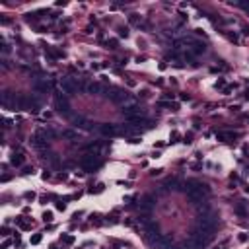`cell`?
Returning <instances> with one entry per match:
<instances>
[{"instance_id": "f1b7e54d", "label": "cell", "mask_w": 249, "mask_h": 249, "mask_svg": "<svg viewBox=\"0 0 249 249\" xmlns=\"http://www.w3.org/2000/svg\"><path fill=\"white\" fill-rule=\"evenodd\" d=\"M183 142H185V144H191V142H193V134H187Z\"/></svg>"}, {"instance_id": "9a60e30c", "label": "cell", "mask_w": 249, "mask_h": 249, "mask_svg": "<svg viewBox=\"0 0 249 249\" xmlns=\"http://www.w3.org/2000/svg\"><path fill=\"white\" fill-rule=\"evenodd\" d=\"M105 45H107V49H113V51H115V49L119 47V41L111 37V39H107V41H105Z\"/></svg>"}, {"instance_id": "484cf974", "label": "cell", "mask_w": 249, "mask_h": 249, "mask_svg": "<svg viewBox=\"0 0 249 249\" xmlns=\"http://www.w3.org/2000/svg\"><path fill=\"white\" fill-rule=\"evenodd\" d=\"M64 201H66V199H64ZM64 201H58V203H56V210H64V208H66Z\"/></svg>"}, {"instance_id": "1f68e13d", "label": "cell", "mask_w": 249, "mask_h": 249, "mask_svg": "<svg viewBox=\"0 0 249 249\" xmlns=\"http://www.w3.org/2000/svg\"><path fill=\"white\" fill-rule=\"evenodd\" d=\"M22 173H23V175H29V173H33V169H31V167H25Z\"/></svg>"}, {"instance_id": "44dd1931", "label": "cell", "mask_w": 249, "mask_h": 249, "mask_svg": "<svg viewBox=\"0 0 249 249\" xmlns=\"http://www.w3.org/2000/svg\"><path fill=\"white\" fill-rule=\"evenodd\" d=\"M181 138V134L177 132V130H171V134H169V142H177Z\"/></svg>"}, {"instance_id": "8d00e7d4", "label": "cell", "mask_w": 249, "mask_h": 249, "mask_svg": "<svg viewBox=\"0 0 249 249\" xmlns=\"http://www.w3.org/2000/svg\"><path fill=\"white\" fill-rule=\"evenodd\" d=\"M245 191H247V193H249V187H245Z\"/></svg>"}, {"instance_id": "74e56055", "label": "cell", "mask_w": 249, "mask_h": 249, "mask_svg": "<svg viewBox=\"0 0 249 249\" xmlns=\"http://www.w3.org/2000/svg\"><path fill=\"white\" fill-rule=\"evenodd\" d=\"M51 249H56V247H54V245H53V247H51Z\"/></svg>"}, {"instance_id": "d6a6232c", "label": "cell", "mask_w": 249, "mask_h": 249, "mask_svg": "<svg viewBox=\"0 0 249 249\" xmlns=\"http://www.w3.org/2000/svg\"><path fill=\"white\" fill-rule=\"evenodd\" d=\"M10 243H12V241H8V239H6V241L2 243V249H8V247H10Z\"/></svg>"}, {"instance_id": "e0dca14e", "label": "cell", "mask_w": 249, "mask_h": 249, "mask_svg": "<svg viewBox=\"0 0 249 249\" xmlns=\"http://www.w3.org/2000/svg\"><path fill=\"white\" fill-rule=\"evenodd\" d=\"M214 88H216V90H224V88H226V80H224V78H218Z\"/></svg>"}, {"instance_id": "9c48e42d", "label": "cell", "mask_w": 249, "mask_h": 249, "mask_svg": "<svg viewBox=\"0 0 249 249\" xmlns=\"http://www.w3.org/2000/svg\"><path fill=\"white\" fill-rule=\"evenodd\" d=\"M23 160H25V158H23L22 152H14V154L10 156V163L14 165V167H20V165L23 163Z\"/></svg>"}, {"instance_id": "d6986e66", "label": "cell", "mask_w": 249, "mask_h": 249, "mask_svg": "<svg viewBox=\"0 0 249 249\" xmlns=\"http://www.w3.org/2000/svg\"><path fill=\"white\" fill-rule=\"evenodd\" d=\"M129 35H130L129 27H123V25H121V27H119V37H125V39H127Z\"/></svg>"}, {"instance_id": "6da1fadb", "label": "cell", "mask_w": 249, "mask_h": 249, "mask_svg": "<svg viewBox=\"0 0 249 249\" xmlns=\"http://www.w3.org/2000/svg\"><path fill=\"white\" fill-rule=\"evenodd\" d=\"M179 41H181L183 45H187V53L191 54L193 58L199 56V54L206 53V45L203 43V41H199V39H191V37L187 39V37H185V39H179Z\"/></svg>"}, {"instance_id": "f546056e", "label": "cell", "mask_w": 249, "mask_h": 249, "mask_svg": "<svg viewBox=\"0 0 249 249\" xmlns=\"http://www.w3.org/2000/svg\"><path fill=\"white\" fill-rule=\"evenodd\" d=\"M140 98H150V92H148V90H142V92H140Z\"/></svg>"}, {"instance_id": "3957f363", "label": "cell", "mask_w": 249, "mask_h": 249, "mask_svg": "<svg viewBox=\"0 0 249 249\" xmlns=\"http://www.w3.org/2000/svg\"><path fill=\"white\" fill-rule=\"evenodd\" d=\"M99 165H101V162H99L98 154H88V156H84V160H82V167H84L86 171H94V169H98Z\"/></svg>"}, {"instance_id": "836d02e7", "label": "cell", "mask_w": 249, "mask_h": 249, "mask_svg": "<svg viewBox=\"0 0 249 249\" xmlns=\"http://www.w3.org/2000/svg\"><path fill=\"white\" fill-rule=\"evenodd\" d=\"M162 171H163V169H154V171H150V175H160Z\"/></svg>"}, {"instance_id": "2e32d148", "label": "cell", "mask_w": 249, "mask_h": 249, "mask_svg": "<svg viewBox=\"0 0 249 249\" xmlns=\"http://www.w3.org/2000/svg\"><path fill=\"white\" fill-rule=\"evenodd\" d=\"M158 105H160V107H167V109H177V103H171V101H160V103H158Z\"/></svg>"}, {"instance_id": "8fae6325", "label": "cell", "mask_w": 249, "mask_h": 249, "mask_svg": "<svg viewBox=\"0 0 249 249\" xmlns=\"http://www.w3.org/2000/svg\"><path fill=\"white\" fill-rule=\"evenodd\" d=\"M88 92H92V94H101V92H103V86L98 84V82H92V84H88Z\"/></svg>"}, {"instance_id": "ffe728a7", "label": "cell", "mask_w": 249, "mask_h": 249, "mask_svg": "<svg viewBox=\"0 0 249 249\" xmlns=\"http://www.w3.org/2000/svg\"><path fill=\"white\" fill-rule=\"evenodd\" d=\"M129 20H130V23H138V27H140V16L138 14H130Z\"/></svg>"}, {"instance_id": "7a4b0ae2", "label": "cell", "mask_w": 249, "mask_h": 249, "mask_svg": "<svg viewBox=\"0 0 249 249\" xmlns=\"http://www.w3.org/2000/svg\"><path fill=\"white\" fill-rule=\"evenodd\" d=\"M80 86H82V84H80L78 80H74V78H62V80H60V88H62V92H64L66 96L76 94Z\"/></svg>"}, {"instance_id": "e575fe53", "label": "cell", "mask_w": 249, "mask_h": 249, "mask_svg": "<svg viewBox=\"0 0 249 249\" xmlns=\"http://www.w3.org/2000/svg\"><path fill=\"white\" fill-rule=\"evenodd\" d=\"M181 99H183V101H189V99H191V98H189L187 94H181Z\"/></svg>"}, {"instance_id": "8992f818", "label": "cell", "mask_w": 249, "mask_h": 249, "mask_svg": "<svg viewBox=\"0 0 249 249\" xmlns=\"http://www.w3.org/2000/svg\"><path fill=\"white\" fill-rule=\"evenodd\" d=\"M101 134H105V136H115V134H119V129H117V125H113V123H103L101 127Z\"/></svg>"}, {"instance_id": "83f0119b", "label": "cell", "mask_w": 249, "mask_h": 249, "mask_svg": "<svg viewBox=\"0 0 249 249\" xmlns=\"http://www.w3.org/2000/svg\"><path fill=\"white\" fill-rule=\"evenodd\" d=\"M25 199H27V201H33V199H35V193H33V191H27V193H25Z\"/></svg>"}, {"instance_id": "603a6c76", "label": "cell", "mask_w": 249, "mask_h": 249, "mask_svg": "<svg viewBox=\"0 0 249 249\" xmlns=\"http://www.w3.org/2000/svg\"><path fill=\"white\" fill-rule=\"evenodd\" d=\"M41 239H43L41 234H35V236H31V243H33V245H37V243H41Z\"/></svg>"}, {"instance_id": "ac0fdd59", "label": "cell", "mask_w": 249, "mask_h": 249, "mask_svg": "<svg viewBox=\"0 0 249 249\" xmlns=\"http://www.w3.org/2000/svg\"><path fill=\"white\" fill-rule=\"evenodd\" d=\"M60 241H62V243H68V245H70V243H74V236H68V234H64V236L60 238Z\"/></svg>"}, {"instance_id": "52a82bcc", "label": "cell", "mask_w": 249, "mask_h": 249, "mask_svg": "<svg viewBox=\"0 0 249 249\" xmlns=\"http://www.w3.org/2000/svg\"><path fill=\"white\" fill-rule=\"evenodd\" d=\"M154 206H156V199H154V197H152V195L144 197V199H142V201H140V208H142V210H144V212H150V210H152V208H154Z\"/></svg>"}, {"instance_id": "d590c367", "label": "cell", "mask_w": 249, "mask_h": 249, "mask_svg": "<svg viewBox=\"0 0 249 249\" xmlns=\"http://www.w3.org/2000/svg\"><path fill=\"white\" fill-rule=\"evenodd\" d=\"M243 33H245V35H249V27H243Z\"/></svg>"}, {"instance_id": "5b68a950", "label": "cell", "mask_w": 249, "mask_h": 249, "mask_svg": "<svg viewBox=\"0 0 249 249\" xmlns=\"http://www.w3.org/2000/svg\"><path fill=\"white\" fill-rule=\"evenodd\" d=\"M45 56L49 58V60H56V58H64V51H60V49H54V47H45Z\"/></svg>"}, {"instance_id": "7c38bea8", "label": "cell", "mask_w": 249, "mask_h": 249, "mask_svg": "<svg viewBox=\"0 0 249 249\" xmlns=\"http://www.w3.org/2000/svg\"><path fill=\"white\" fill-rule=\"evenodd\" d=\"M16 224L22 228V230H31V224H29L27 220H23V216H18V218H16Z\"/></svg>"}, {"instance_id": "ba28073f", "label": "cell", "mask_w": 249, "mask_h": 249, "mask_svg": "<svg viewBox=\"0 0 249 249\" xmlns=\"http://www.w3.org/2000/svg\"><path fill=\"white\" fill-rule=\"evenodd\" d=\"M216 138L222 142H230V140H236L238 138V132H230V130H226V132H216Z\"/></svg>"}, {"instance_id": "4dcf8cb0", "label": "cell", "mask_w": 249, "mask_h": 249, "mask_svg": "<svg viewBox=\"0 0 249 249\" xmlns=\"http://www.w3.org/2000/svg\"><path fill=\"white\" fill-rule=\"evenodd\" d=\"M238 239H239V241H247V234H239Z\"/></svg>"}, {"instance_id": "5bb4252c", "label": "cell", "mask_w": 249, "mask_h": 249, "mask_svg": "<svg viewBox=\"0 0 249 249\" xmlns=\"http://www.w3.org/2000/svg\"><path fill=\"white\" fill-rule=\"evenodd\" d=\"M49 82H37L35 84V90H39V92H49Z\"/></svg>"}, {"instance_id": "d4e9b609", "label": "cell", "mask_w": 249, "mask_h": 249, "mask_svg": "<svg viewBox=\"0 0 249 249\" xmlns=\"http://www.w3.org/2000/svg\"><path fill=\"white\" fill-rule=\"evenodd\" d=\"M62 134H64V136H68V138H76V136H78V134H76L74 130H64Z\"/></svg>"}, {"instance_id": "7402d4cb", "label": "cell", "mask_w": 249, "mask_h": 249, "mask_svg": "<svg viewBox=\"0 0 249 249\" xmlns=\"http://www.w3.org/2000/svg\"><path fill=\"white\" fill-rule=\"evenodd\" d=\"M43 222H53V212H51V210L43 212Z\"/></svg>"}, {"instance_id": "cb8c5ba5", "label": "cell", "mask_w": 249, "mask_h": 249, "mask_svg": "<svg viewBox=\"0 0 249 249\" xmlns=\"http://www.w3.org/2000/svg\"><path fill=\"white\" fill-rule=\"evenodd\" d=\"M92 224H96V226H101V224H103L101 216H98V214H96V216H92Z\"/></svg>"}, {"instance_id": "30bf717a", "label": "cell", "mask_w": 249, "mask_h": 249, "mask_svg": "<svg viewBox=\"0 0 249 249\" xmlns=\"http://www.w3.org/2000/svg\"><path fill=\"white\" fill-rule=\"evenodd\" d=\"M74 127H80V129L90 130V129H92V123H90V121H86L84 117H74Z\"/></svg>"}, {"instance_id": "277c9868", "label": "cell", "mask_w": 249, "mask_h": 249, "mask_svg": "<svg viewBox=\"0 0 249 249\" xmlns=\"http://www.w3.org/2000/svg\"><path fill=\"white\" fill-rule=\"evenodd\" d=\"M54 105H56V111H60V113H68V111H70V105H68V98H66V96L56 94Z\"/></svg>"}, {"instance_id": "4fadbf2b", "label": "cell", "mask_w": 249, "mask_h": 249, "mask_svg": "<svg viewBox=\"0 0 249 249\" xmlns=\"http://www.w3.org/2000/svg\"><path fill=\"white\" fill-rule=\"evenodd\" d=\"M236 214H238L239 218H245V216H247V210H245V205H243V203L236 206Z\"/></svg>"}, {"instance_id": "4316f807", "label": "cell", "mask_w": 249, "mask_h": 249, "mask_svg": "<svg viewBox=\"0 0 249 249\" xmlns=\"http://www.w3.org/2000/svg\"><path fill=\"white\" fill-rule=\"evenodd\" d=\"M228 39H230V41H234V43H238V41H239L236 33H228Z\"/></svg>"}]
</instances>
